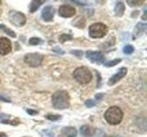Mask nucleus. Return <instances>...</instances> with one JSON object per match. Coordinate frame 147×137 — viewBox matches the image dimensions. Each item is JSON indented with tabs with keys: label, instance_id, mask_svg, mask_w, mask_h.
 Here are the masks:
<instances>
[{
	"label": "nucleus",
	"instance_id": "obj_21",
	"mask_svg": "<svg viewBox=\"0 0 147 137\" xmlns=\"http://www.w3.org/2000/svg\"><path fill=\"white\" fill-rule=\"evenodd\" d=\"M70 1L78 5V6H86V5L88 4L87 0H70Z\"/></svg>",
	"mask_w": 147,
	"mask_h": 137
},
{
	"label": "nucleus",
	"instance_id": "obj_8",
	"mask_svg": "<svg viewBox=\"0 0 147 137\" xmlns=\"http://www.w3.org/2000/svg\"><path fill=\"white\" fill-rule=\"evenodd\" d=\"M59 15L63 17H72L76 15V9L71 6L63 5L59 7Z\"/></svg>",
	"mask_w": 147,
	"mask_h": 137
},
{
	"label": "nucleus",
	"instance_id": "obj_32",
	"mask_svg": "<svg viewBox=\"0 0 147 137\" xmlns=\"http://www.w3.org/2000/svg\"><path fill=\"white\" fill-rule=\"evenodd\" d=\"M1 3H2V1H1V0H0V5H1Z\"/></svg>",
	"mask_w": 147,
	"mask_h": 137
},
{
	"label": "nucleus",
	"instance_id": "obj_13",
	"mask_svg": "<svg viewBox=\"0 0 147 137\" xmlns=\"http://www.w3.org/2000/svg\"><path fill=\"white\" fill-rule=\"evenodd\" d=\"M62 132H63V134L66 137H76L77 134L76 128H74V127H64Z\"/></svg>",
	"mask_w": 147,
	"mask_h": 137
},
{
	"label": "nucleus",
	"instance_id": "obj_26",
	"mask_svg": "<svg viewBox=\"0 0 147 137\" xmlns=\"http://www.w3.org/2000/svg\"><path fill=\"white\" fill-rule=\"evenodd\" d=\"M53 51H55V52H58V53H61V54H63V50L60 49V48H54L53 49Z\"/></svg>",
	"mask_w": 147,
	"mask_h": 137
},
{
	"label": "nucleus",
	"instance_id": "obj_16",
	"mask_svg": "<svg viewBox=\"0 0 147 137\" xmlns=\"http://www.w3.org/2000/svg\"><path fill=\"white\" fill-rule=\"evenodd\" d=\"M144 0H127V4L131 7H140L144 4Z\"/></svg>",
	"mask_w": 147,
	"mask_h": 137
},
{
	"label": "nucleus",
	"instance_id": "obj_9",
	"mask_svg": "<svg viewBox=\"0 0 147 137\" xmlns=\"http://www.w3.org/2000/svg\"><path fill=\"white\" fill-rule=\"evenodd\" d=\"M11 41L7 38L0 39V55H7L11 51Z\"/></svg>",
	"mask_w": 147,
	"mask_h": 137
},
{
	"label": "nucleus",
	"instance_id": "obj_29",
	"mask_svg": "<svg viewBox=\"0 0 147 137\" xmlns=\"http://www.w3.org/2000/svg\"><path fill=\"white\" fill-rule=\"evenodd\" d=\"M102 97H103V93H100V94H96V100H100Z\"/></svg>",
	"mask_w": 147,
	"mask_h": 137
},
{
	"label": "nucleus",
	"instance_id": "obj_31",
	"mask_svg": "<svg viewBox=\"0 0 147 137\" xmlns=\"http://www.w3.org/2000/svg\"><path fill=\"white\" fill-rule=\"evenodd\" d=\"M0 137H7L6 134H4V132H0Z\"/></svg>",
	"mask_w": 147,
	"mask_h": 137
},
{
	"label": "nucleus",
	"instance_id": "obj_15",
	"mask_svg": "<svg viewBox=\"0 0 147 137\" xmlns=\"http://www.w3.org/2000/svg\"><path fill=\"white\" fill-rule=\"evenodd\" d=\"M80 132L83 136L85 137H90L93 135V130L88 125H84L80 128Z\"/></svg>",
	"mask_w": 147,
	"mask_h": 137
},
{
	"label": "nucleus",
	"instance_id": "obj_19",
	"mask_svg": "<svg viewBox=\"0 0 147 137\" xmlns=\"http://www.w3.org/2000/svg\"><path fill=\"white\" fill-rule=\"evenodd\" d=\"M72 39H73V37L71 35H68V34H63L59 37L60 42H62V43H64L67 40H71Z\"/></svg>",
	"mask_w": 147,
	"mask_h": 137
},
{
	"label": "nucleus",
	"instance_id": "obj_23",
	"mask_svg": "<svg viewBox=\"0 0 147 137\" xmlns=\"http://www.w3.org/2000/svg\"><path fill=\"white\" fill-rule=\"evenodd\" d=\"M40 42H41V40H40L39 38H31V39L29 40V43H30V45H33V46L39 45Z\"/></svg>",
	"mask_w": 147,
	"mask_h": 137
},
{
	"label": "nucleus",
	"instance_id": "obj_25",
	"mask_svg": "<svg viewBox=\"0 0 147 137\" xmlns=\"http://www.w3.org/2000/svg\"><path fill=\"white\" fill-rule=\"evenodd\" d=\"M96 104V102H95V100H87L86 102V106L88 107V108H91V107L95 106Z\"/></svg>",
	"mask_w": 147,
	"mask_h": 137
},
{
	"label": "nucleus",
	"instance_id": "obj_10",
	"mask_svg": "<svg viewBox=\"0 0 147 137\" xmlns=\"http://www.w3.org/2000/svg\"><path fill=\"white\" fill-rule=\"evenodd\" d=\"M55 13V9L52 6H47L45 7L42 11H41V17L42 19L46 22H50L53 19V16Z\"/></svg>",
	"mask_w": 147,
	"mask_h": 137
},
{
	"label": "nucleus",
	"instance_id": "obj_30",
	"mask_svg": "<svg viewBox=\"0 0 147 137\" xmlns=\"http://www.w3.org/2000/svg\"><path fill=\"white\" fill-rule=\"evenodd\" d=\"M27 112L30 113V114H36L37 113L36 111H31V110H27Z\"/></svg>",
	"mask_w": 147,
	"mask_h": 137
},
{
	"label": "nucleus",
	"instance_id": "obj_5",
	"mask_svg": "<svg viewBox=\"0 0 147 137\" xmlns=\"http://www.w3.org/2000/svg\"><path fill=\"white\" fill-rule=\"evenodd\" d=\"M24 61L30 67H40L43 61V56L40 53H30L25 56Z\"/></svg>",
	"mask_w": 147,
	"mask_h": 137
},
{
	"label": "nucleus",
	"instance_id": "obj_7",
	"mask_svg": "<svg viewBox=\"0 0 147 137\" xmlns=\"http://www.w3.org/2000/svg\"><path fill=\"white\" fill-rule=\"evenodd\" d=\"M86 57L91 62L101 64L104 62V55L100 51H87Z\"/></svg>",
	"mask_w": 147,
	"mask_h": 137
},
{
	"label": "nucleus",
	"instance_id": "obj_11",
	"mask_svg": "<svg viewBox=\"0 0 147 137\" xmlns=\"http://www.w3.org/2000/svg\"><path fill=\"white\" fill-rule=\"evenodd\" d=\"M126 73H127V68H121L119 70H118V72L116 73V74H114L110 79L108 81V84L110 85V86H112L114 85L115 83H117V82L119 80H121L122 78L126 75Z\"/></svg>",
	"mask_w": 147,
	"mask_h": 137
},
{
	"label": "nucleus",
	"instance_id": "obj_14",
	"mask_svg": "<svg viewBox=\"0 0 147 137\" xmlns=\"http://www.w3.org/2000/svg\"><path fill=\"white\" fill-rule=\"evenodd\" d=\"M114 11H115V15L117 17H121L124 11H125V6H124V4L122 2H118L116 4V6H115Z\"/></svg>",
	"mask_w": 147,
	"mask_h": 137
},
{
	"label": "nucleus",
	"instance_id": "obj_20",
	"mask_svg": "<svg viewBox=\"0 0 147 137\" xmlns=\"http://www.w3.org/2000/svg\"><path fill=\"white\" fill-rule=\"evenodd\" d=\"M133 50H134V48H133L131 45H127V46H125V47L123 48V53L131 54L133 52Z\"/></svg>",
	"mask_w": 147,
	"mask_h": 137
},
{
	"label": "nucleus",
	"instance_id": "obj_28",
	"mask_svg": "<svg viewBox=\"0 0 147 137\" xmlns=\"http://www.w3.org/2000/svg\"><path fill=\"white\" fill-rule=\"evenodd\" d=\"M0 100H3V102H10V100L9 99H7V98H5V97H3V96H1L0 95Z\"/></svg>",
	"mask_w": 147,
	"mask_h": 137
},
{
	"label": "nucleus",
	"instance_id": "obj_27",
	"mask_svg": "<svg viewBox=\"0 0 147 137\" xmlns=\"http://www.w3.org/2000/svg\"><path fill=\"white\" fill-rule=\"evenodd\" d=\"M71 53L76 55L77 57H81V56H82V51H72Z\"/></svg>",
	"mask_w": 147,
	"mask_h": 137
},
{
	"label": "nucleus",
	"instance_id": "obj_12",
	"mask_svg": "<svg viewBox=\"0 0 147 137\" xmlns=\"http://www.w3.org/2000/svg\"><path fill=\"white\" fill-rule=\"evenodd\" d=\"M45 1L46 0H32L30 5V12L34 13L35 11H37Z\"/></svg>",
	"mask_w": 147,
	"mask_h": 137
},
{
	"label": "nucleus",
	"instance_id": "obj_3",
	"mask_svg": "<svg viewBox=\"0 0 147 137\" xmlns=\"http://www.w3.org/2000/svg\"><path fill=\"white\" fill-rule=\"evenodd\" d=\"M74 79L80 84H86L92 79V73L91 71L86 67H79L74 71L73 73Z\"/></svg>",
	"mask_w": 147,
	"mask_h": 137
},
{
	"label": "nucleus",
	"instance_id": "obj_17",
	"mask_svg": "<svg viewBox=\"0 0 147 137\" xmlns=\"http://www.w3.org/2000/svg\"><path fill=\"white\" fill-rule=\"evenodd\" d=\"M0 29H2L5 32V33L9 35L10 37H12V38H16V33H15V32H14L13 30H11V29H7V27L5 25H0Z\"/></svg>",
	"mask_w": 147,
	"mask_h": 137
},
{
	"label": "nucleus",
	"instance_id": "obj_22",
	"mask_svg": "<svg viewBox=\"0 0 147 137\" xmlns=\"http://www.w3.org/2000/svg\"><path fill=\"white\" fill-rule=\"evenodd\" d=\"M119 62H121V59H113V61H111L107 62V63L105 64V65L107 66V67H113V66H115L116 64H118Z\"/></svg>",
	"mask_w": 147,
	"mask_h": 137
},
{
	"label": "nucleus",
	"instance_id": "obj_4",
	"mask_svg": "<svg viewBox=\"0 0 147 137\" xmlns=\"http://www.w3.org/2000/svg\"><path fill=\"white\" fill-rule=\"evenodd\" d=\"M108 33V27L102 23H96L89 27V36L93 39H100Z\"/></svg>",
	"mask_w": 147,
	"mask_h": 137
},
{
	"label": "nucleus",
	"instance_id": "obj_33",
	"mask_svg": "<svg viewBox=\"0 0 147 137\" xmlns=\"http://www.w3.org/2000/svg\"><path fill=\"white\" fill-rule=\"evenodd\" d=\"M25 137H28V136H25Z\"/></svg>",
	"mask_w": 147,
	"mask_h": 137
},
{
	"label": "nucleus",
	"instance_id": "obj_1",
	"mask_svg": "<svg viewBox=\"0 0 147 137\" xmlns=\"http://www.w3.org/2000/svg\"><path fill=\"white\" fill-rule=\"evenodd\" d=\"M52 102L54 108L59 110H63L69 107L70 99L69 95L65 90H59L53 93L52 97Z\"/></svg>",
	"mask_w": 147,
	"mask_h": 137
},
{
	"label": "nucleus",
	"instance_id": "obj_24",
	"mask_svg": "<svg viewBox=\"0 0 147 137\" xmlns=\"http://www.w3.org/2000/svg\"><path fill=\"white\" fill-rule=\"evenodd\" d=\"M46 118L50 121H57L61 118V116L56 115V114H48V115H46Z\"/></svg>",
	"mask_w": 147,
	"mask_h": 137
},
{
	"label": "nucleus",
	"instance_id": "obj_18",
	"mask_svg": "<svg viewBox=\"0 0 147 137\" xmlns=\"http://www.w3.org/2000/svg\"><path fill=\"white\" fill-rule=\"evenodd\" d=\"M146 25L145 24H142V23H139L136 27H135V33L137 34V36H141L142 32H144L145 30Z\"/></svg>",
	"mask_w": 147,
	"mask_h": 137
},
{
	"label": "nucleus",
	"instance_id": "obj_6",
	"mask_svg": "<svg viewBox=\"0 0 147 137\" xmlns=\"http://www.w3.org/2000/svg\"><path fill=\"white\" fill-rule=\"evenodd\" d=\"M8 18L9 21L12 25L16 27H22L25 25L26 23V17L23 15L22 13L18 12V11H10L8 14Z\"/></svg>",
	"mask_w": 147,
	"mask_h": 137
},
{
	"label": "nucleus",
	"instance_id": "obj_2",
	"mask_svg": "<svg viewBox=\"0 0 147 137\" xmlns=\"http://www.w3.org/2000/svg\"><path fill=\"white\" fill-rule=\"evenodd\" d=\"M105 119L109 124L116 125L121 122L123 118V112L119 107L113 106L109 108L105 112Z\"/></svg>",
	"mask_w": 147,
	"mask_h": 137
}]
</instances>
